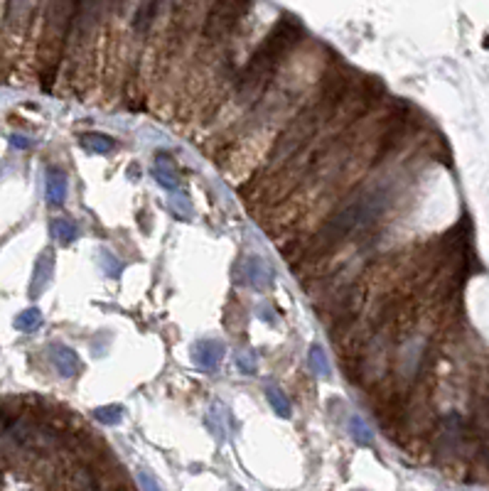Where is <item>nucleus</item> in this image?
<instances>
[{"mask_svg":"<svg viewBox=\"0 0 489 491\" xmlns=\"http://www.w3.org/2000/svg\"><path fill=\"white\" fill-rule=\"evenodd\" d=\"M221 359H224V344L217 342V339H202L194 346V362L204 371H214L221 364Z\"/></svg>","mask_w":489,"mask_h":491,"instance_id":"nucleus-7","label":"nucleus"},{"mask_svg":"<svg viewBox=\"0 0 489 491\" xmlns=\"http://www.w3.org/2000/svg\"><path fill=\"white\" fill-rule=\"evenodd\" d=\"M239 368H241L243 373H256L259 371V366H256V359H253V354H241L239 356Z\"/></svg>","mask_w":489,"mask_h":491,"instance_id":"nucleus-21","label":"nucleus"},{"mask_svg":"<svg viewBox=\"0 0 489 491\" xmlns=\"http://www.w3.org/2000/svg\"><path fill=\"white\" fill-rule=\"evenodd\" d=\"M160 8H163V0H141V3H138V10H135V15H133L135 32H146V30H150L152 20L158 17Z\"/></svg>","mask_w":489,"mask_h":491,"instance_id":"nucleus-10","label":"nucleus"},{"mask_svg":"<svg viewBox=\"0 0 489 491\" xmlns=\"http://www.w3.org/2000/svg\"><path fill=\"white\" fill-rule=\"evenodd\" d=\"M138 481H141L143 491H163L158 484V479H155L152 474H148V472H138Z\"/></svg>","mask_w":489,"mask_h":491,"instance_id":"nucleus-20","label":"nucleus"},{"mask_svg":"<svg viewBox=\"0 0 489 491\" xmlns=\"http://www.w3.org/2000/svg\"><path fill=\"white\" fill-rule=\"evenodd\" d=\"M266 395H268V403L273 406V410H276L281 418H290V403H288L286 393H283L278 386H268Z\"/></svg>","mask_w":489,"mask_h":491,"instance_id":"nucleus-16","label":"nucleus"},{"mask_svg":"<svg viewBox=\"0 0 489 491\" xmlns=\"http://www.w3.org/2000/svg\"><path fill=\"white\" fill-rule=\"evenodd\" d=\"M251 8V0H214L212 10L207 12L204 20V37L209 42H219L224 40L226 34L234 32L241 17Z\"/></svg>","mask_w":489,"mask_h":491,"instance_id":"nucleus-2","label":"nucleus"},{"mask_svg":"<svg viewBox=\"0 0 489 491\" xmlns=\"http://www.w3.org/2000/svg\"><path fill=\"white\" fill-rule=\"evenodd\" d=\"M308 366L312 368V371H315L320 379H327V376H330V364H327V356H325V351H322L317 344L310 346Z\"/></svg>","mask_w":489,"mask_h":491,"instance_id":"nucleus-15","label":"nucleus"},{"mask_svg":"<svg viewBox=\"0 0 489 491\" xmlns=\"http://www.w3.org/2000/svg\"><path fill=\"white\" fill-rule=\"evenodd\" d=\"M52 275H54V253L50 249L42 251L37 263H34L32 271V282H30V297H40L47 290V285L52 282Z\"/></svg>","mask_w":489,"mask_h":491,"instance_id":"nucleus-6","label":"nucleus"},{"mask_svg":"<svg viewBox=\"0 0 489 491\" xmlns=\"http://www.w3.org/2000/svg\"><path fill=\"white\" fill-rule=\"evenodd\" d=\"M81 145L96 155H106L113 150V138L103 136V133H86V136H81Z\"/></svg>","mask_w":489,"mask_h":491,"instance_id":"nucleus-12","label":"nucleus"},{"mask_svg":"<svg viewBox=\"0 0 489 491\" xmlns=\"http://www.w3.org/2000/svg\"><path fill=\"white\" fill-rule=\"evenodd\" d=\"M103 8H106V0H79V3H77V12H74V20H72V32L77 40L81 42L89 37L91 30L101 20Z\"/></svg>","mask_w":489,"mask_h":491,"instance_id":"nucleus-4","label":"nucleus"},{"mask_svg":"<svg viewBox=\"0 0 489 491\" xmlns=\"http://www.w3.org/2000/svg\"><path fill=\"white\" fill-rule=\"evenodd\" d=\"M172 163V160H170ZM170 163H168V155H158V165L152 167V177L160 182V185L165 187V189H170V192H177V187H180V182H177V177L170 172Z\"/></svg>","mask_w":489,"mask_h":491,"instance_id":"nucleus-11","label":"nucleus"},{"mask_svg":"<svg viewBox=\"0 0 489 491\" xmlns=\"http://www.w3.org/2000/svg\"><path fill=\"white\" fill-rule=\"evenodd\" d=\"M52 364L59 373H62L64 379H74L77 373L81 371V362H79V354L74 349L64 344H54L52 346Z\"/></svg>","mask_w":489,"mask_h":491,"instance_id":"nucleus-8","label":"nucleus"},{"mask_svg":"<svg viewBox=\"0 0 489 491\" xmlns=\"http://www.w3.org/2000/svg\"><path fill=\"white\" fill-rule=\"evenodd\" d=\"M94 418L103 425H119L123 420V408L121 406H101L94 410Z\"/></svg>","mask_w":489,"mask_h":491,"instance_id":"nucleus-18","label":"nucleus"},{"mask_svg":"<svg viewBox=\"0 0 489 491\" xmlns=\"http://www.w3.org/2000/svg\"><path fill=\"white\" fill-rule=\"evenodd\" d=\"M67 199V175L59 167L47 169V202L50 204H64Z\"/></svg>","mask_w":489,"mask_h":491,"instance_id":"nucleus-9","label":"nucleus"},{"mask_svg":"<svg viewBox=\"0 0 489 491\" xmlns=\"http://www.w3.org/2000/svg\"><path fill=\"white\" fill-rule=\"evenodd\" d=\"M237 271H243V278L239 282L251 285L253 290H263L266 285H270V280H273V268H270L266 260L256 258V255L243 258L241 266H237Z\"/></svg>","mask_w":489,"mask_h":491,"instance_id":"nucleus-5","label":"nucleus"},{"mask_svg":"<svg viewBox=\"0 0 489 491\" xmlns=\"http://www.w3.org/2000/svg\"><path fill=\"white\" fill-rule=\"evenodd\" d=\"M10 143H12L15 147H20V150L30 147V140H28V138H23V136H10Z\"/></svg>","mask_w":489,"mask_h":491,"instance_id":"nucleus-23","label":"nucleus"},{"mask_svg":"<svg viewBox=\"0 0 489 491\" xmlns=\"http://www.w3.org/2000/svg\"><path fill=\"white\" fill-rule=\"evenodd\" d=\"M42 324V315L37 307H28L15 317V329L17 332H34Z\"/></svg>","mask_w":489,"mask_h":491,"instance_id":"nucleus-14","label":"nucleus"},{"mask_svg":"<svg viewBox=\"0 0 489 491\" xmlns=\"http://www.w3.org/2000/svg\"><path fill=\"white\" fill-rule=\"evenodd\" d=\"M170 207H172V209L177 211V214H182V216L190 214V202H187L185 194H177V197H174L172 202H170Z\"/></svg>","mask_w":489,"mask_h":491,"instance_id":"nucleus-22","label":"nucleus"},{"mask_svg":"<svg viewBox=\"0 0 489 491\" xmlns=\"http://www.w3.org/2000/svg\"><path fill=\"white\" fill-rule=\"evenodd\" d=\"M467 445V425L457 412H450L440 420L435 435V455L440 459H455Z\"/></svg>","mask_w":489,"mask_h":491,"instance_id":"nucleus-3","label":"nucleus"},{"mask_svg":"<svg viewBox=\"0 0 489 491\" xmlns=\"http://www.w3.org/2000/svg\"><path fill=\"white\" fill-rule=\"evenodd\" d=\"M349 432H352V437H355L357 445H364L369 447L371 442H374V435H371V430L366 428V423L361 418H349Z\"/></svg>","mask_w":489,"mask_h":491,"instance_id":"nucleus-17","label":"nucleus"},{"mask_svg":"<svg viewBox=\"0 0 489 491\" xmlns=\"http://www.w3.org/2000/svg\"><path fill=\"white\" fill-rule=\"evenodd\" d=\"M101 255H103V268H106L108 275H111V278H119V275H121V271H123V266H121L119 260L113 258V255L108 253V251H103Z\"/></svg>","mask_w":489,"mask_h":491,"instance_id":"nucleus-19","label":"nucleus"},{"mask_svg":"<svg viewBox=\"0 0 489 491\" xmlns=\"http://www.w3.org/2000/svg\"><path fill=\"white\" fill-rule=\"evenodd\" d=\"M303 25L298 17L283 15L273 30L263 37L253 54L248 56L246 67L241 69L237 79V96L243 103L259 98L266 91V86L270 84V79L276 76V72L281 69L283 59L290 54V50L303 40Z\"/></svg>","mask_w":489,"mask_h":491,"instance_id":"nucleus-1","label":"nucleus"},{"mask_svg":"<svg viewBox=\"0 0 489 491\" xmlns=\"http://www.w3.org/2000/svg\"><path fill=\"white\" fill-rule=\"evenodd\" d=\"M52 236L57 238L59 243H72L77 241V236H79V229H77V224L69 219H54L52 221Z\"/></svg>","mask_w":489,"mask_h":491,"instance_id":"nucleus-13","label":"nucleus"}]
</instances>
